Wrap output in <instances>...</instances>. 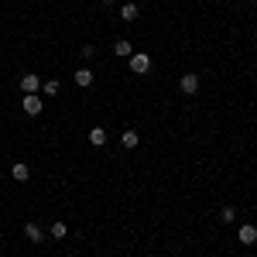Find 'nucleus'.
<instances>
[{
	"mask_svg": "<svg viewBox=\"0 0 257 257\" xmlns=\"http://www.w3.org/2000/svg\"><path fill=\"white\" fill-rule=\"evenodd\" d=\"M131 72H134V76H144V72H151V55H144V52H134V55H131Z\"/></svg>",
	"mask_w": 257,
	"mask_h": 257,
	"instance_id": "1",
	"label": "nucleus"
},
{
	"mask_svg": "<svg viewBox=\"0 0 257 257\" xmlns=\"http://www.w3.org/2000/svg\"><path fill=\"white\" fill-rule=\"evenodd\" d=\"M21 106H24L28 117H38L41 110H45V99H41L38 93H24V103H21Z\"/></svg>",
	"mask_w": 257,
	"mask_h": 257,
	"instance_id": "2",
	"label": "nucleus"
},
{
	"mask_svg": "<svg viewBox=\"0 0 257 257\" xmlns=\"http://www.w3.org/2000/svg\"><path fill=\"white\" fill-rule=\"evenodd\" d=\"M237 240L243 243V247H250V243H257V226H250V223H243L237 230Z\"/></svg>",
	"mask_w": 257,
	"mask_h": 257,
	"instance_id": "3",
	"label": "nucleus"
},
{
	"mask_svg": "<svg viewBox=\"0 0 257 257\" xmlns=\"http://www.w3.org/2000/svg\"><path fill=\"white\" fill-rule=\"evenodd\" d=\"M72 79H76V86H82V89H86V86H93V79H96V76H93V69H86V65H82V69H76V72H72Z\"/></svg>",
	"mask_w": 257,
	"mask_h": 257,
	"instance_id": "4",
	"label": "nucleus"
},
{
	"mask_svg": "<svg viewBox=\"0 0 257 257\" xmlns=\"http://www.w3.org/2000/svg\"><path fill=\"white\" fill-rule=\"evenodd\" d=\"M178 86H182V93H189V96H192V93L199 89V76H196V72H185V76L178 79Z\"/></svg>",
	"mask_w": 257,
	"mask_h": 257,
	"instance_id": "5",
	"label": "nucleus"
},
{
	"mask_svg": "<svg viewBox=\"0 0 257 257\" xmlns=\"http://www.w3.org/2000/svg\"><path fill=\"white\" fill-rule=\"evenodd\" d=\"M24 237L31 240V243H41L45 240V230H41L38 223H24Z\"/></svg>",
	"mask_w": 257,
	"mask_h": 257,
	"instance_id": "6",
	"label": "nucleus"
},
{
	"mask_svg": "<svg viewBox=\"0 0 257 257\" xmlns=\"http://www.w3.org/2000/svg\"><path fill=\"white\" fill-rule=\"evenodd\" d=\"M21 89H24V93H38V89H41V79L28 72V76H21Z\"/></svg>",
	"mask_w": 257,
	"mask_h": 257,
	"instance_id": "7",
	"label": "nucleus"
},
{
	"mask_svg": "<svg viewBox=\"0 0 257 257\" xmlns=\"http://www.w3.org/2000/svg\"><path fill=\"white\" fill-rule=\"evenodd\" d=\"M113 52H117L120 59H131V55H134V45H131V41H127V38H120L117 45H113Z\"/></svg>",
	"mask_w": 257,
	"mask_h": 257,
	"instance_id": "8",
	"label": "nucleus"
},
{
	"mask_svg": "<svg viewBox=\"0 0 257 257\" xmlns=\"http://www.w3.org/2000/svg\"><path fill=\"white\" fill-rule=\"evenodd\" d=\"M11 175H14V182H28V175H31V172H28V165H24V161H18V165L11 168Z\"/></svg>",
	"mask_w": 257,
	"mask_h": 257,
	"instance_id": "9",
	"label": "nucleus"
},
{
	"mask_svg": "<svg viewBox=\"0 0 257 257\" xmlns=\"http://www.w3.org/2000/svg\"><path fill=\"white\" fill-rule=\"evenodd\" d=\"M89 144L103 148V144H106V131H103V127H93V131H89Z\"/></svg>",
	"mask_w": 257,
	"mask_h": 257,
	"instance_id": "10",
	"label": "nucleus"
},
{
	"mask_svg": "<svg viewBox=\"0 0 257 257\" xmlns=\"http://www.w3.org/2000/svg\"><path fill=\"white\" fill-rule=\"evenodd\" d=\"M59 89H62L59 79H45V82H41V93H45V96H55Z\"/></svg>",
	"mask_w": 257,
	"mask_h": 257,
	"instance_id": "11",
	"label": "nucleus"
},
{
	"mask_svg": "<svg viewBox=\"0 0 257 257\" xmlns=\"http://www.w3.org/2000/svg\"><path fill=\"white\" fill-rule=\"evenodd\" d=\"M120 18L134 21V18H138V4H123V7H120Z\"/></svg>",
	"mask_w": 257,
	"mask_h": 257,
	"instance_id": "12",
	"label": "nucleus"
},
{
	"mask_svg": "<svg viewBox=\"0 0 257 257\" xmlns=\"http://www.w3.org/2000/svg\"><path fill=\"white\" fill-rule=\"evenodd\" d=\"M120 144H123V148H138V131H123Z\"/></svg>",
	"mask_w": 257,
	"mask_h": 257,
	"instance_id": "13",
	"label": "nucleus"
},
{
	"mask_svg": "<svg viewBox=\"0 0 257 257\" xmlns=\"http://www.w3.org/2000/svg\"><path fill=\"white\" fill-rule=\"evenodd\" d=\"M48 233H52V240H62L65 233H69V226H65V223H52V230H48Z\"/></svg>",
	"mask_w": 257,
	"mask_h": 257,
	"instance_id": "14",
	"label": "nucleus"
},
{
	"mask_svg": "<svg viewBox=\"0 0 257 257\" xmlns=\"http://www.w3.org/2000/svg\"><path fill=\"white\" fill-rule=\"evenodd\" d=\"M219 219H223V223H233V219H237V209H233V206H223V209H219Z\"/></svg>",
	"mask_w": 257,
	"mask_h": 257,
	"instance_id": "15",
	"label": "nucleus"
},
{
	"mask_svg": "<svg viewBox=\"0 0 257 257\" xmlns=\"http://www.w3.org/2000/svg\"><path fill=\"white\" fill-rule=\"evenodd\" d=\"M79 52H82V59H93V55H96V48H93V45H82Z\"/></svg>",
	"mask_w": 257,
	"mask_h": 257,
	"instance_id": "16",
	"label": "nucleus"
},
{
	"mask_svg": "<svg viewBox=\"0 0 257 257\" xmlns=\"http://www.w3.org/2000/svg\"><path fill=\"white\" fill-rule=\"evenodd\" d=\"M103 4H117V0H103Z\"/></svg>",
	"mask_w": 257,
	"mask_h": 257,
	"instance_id": "17",
	"label": "nucleus"
}]
</instances>
